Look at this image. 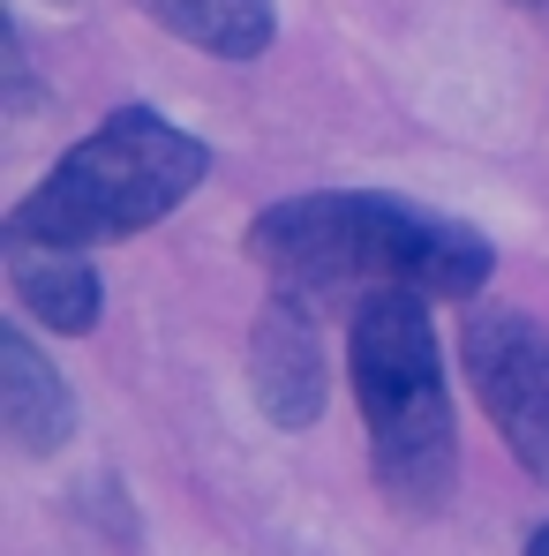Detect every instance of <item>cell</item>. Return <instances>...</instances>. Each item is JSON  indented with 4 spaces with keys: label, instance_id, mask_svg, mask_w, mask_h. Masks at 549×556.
<instances>
[{
    "label": "cell",
    "instance_id": "52a82bcc",
    "mask_svg": "<svg viewBox=\"0 0 549 556\" xmlns=\"http://www.w3.org/2000/svg\"><path fill=\"white\" fill-rule=\"evenodd\" d=\"M8 286L61 339H84V331H98V316H105V286L91 271V249H61V241L8 233Z\"/></svg>",
    "mask_w": 549,
    "mask_h": 556
},
{
    "label": "cell",
    "instance_id": "9c48e42d",
    "mask_svg": "<svg viewBox=\"0 0 549 556\" xmlns=\"http://www.w3.org/2000/svg\"><path fill=\"white\" fill-rule=\"evenodd\" d=\"M520 556H549V519L535 527V534H527V549H520Z\"/></svg>",
    "mask_w": 549,
    "mask_h": 556
},
{
    "label": "cell",
    "instance_id": "6da1fadb",
    "mask_svg": "<svg viewBox=\"0 0 549 556\" xmlns=\"http://www.w3.org/2000/svg\"><path fill=\"white\" fill-rule=\"evenodd\" d=\"M249 264L301 301H332V293L474 301L497 271V249L452 211H429L384 188H316V195H286L257 211Z\"/></svg>",
    "mask_w": 549,
    "mask_h": 556
},
{
    "label": "cell",
    "instance_id": "30bf717a",
    "mask_svg": "<svg viewBox=\"0 0 549 556\" xmlns=\"http://www.w3.org/2000/svg\"><path fill=\"white\" fill-rule=\"evenodd\" d=\"M512 8H527V15H542V23H549V0H512Z\"/></svg>",
    "mask_w": 549,
    "mask_h": 556
},
{
    "label": "cell",
    "instance_id": "ba28073f",
    "mask_svg": "<svg viewBox=\"0 0 549 556\" xmlns=\"http://www.w3.org/2000/svg\"><path fill=\"white\" fill-rule=\"evenodd\" d=\"M166 38L211 61H257L278 38V0H136Z\"/></svg>",
    "mask_w": 549,
    "mask_h": 556
},
{
    "label": "cell",
    "instance_id": "3957f363",
    "mask_svg": "<svg viewBox=\"0 0 549 556\" xmlns=\"http://www.w3.org/2000/svg\"><path fill=\"white\" fill-rule=\"evenodd\" d=\"M211 174L203 136L166 121L159 105H121L105 113L84 143L61 151V166L8 211V233L61 241V249H105L136 241L159 218H174Z\"/></svg>",
    "mask_w": 549,
    "mask_h": 556
},
{
    "label": "cell",
    "instance_id": "7a4b0ae2",
    "mask_svg": "<svg viewBox=\"0 0 549 556\" xmlns=\"http://www.w3.org/2000/svg\"><path fill=\"white\" fill-rule=\"evenodd\" d=\"M347 376L362 406L369 473L391 511L437 519L459 481V421L452 376L429 324V293H369L347 324Z\"/></svg>",
    "mask_w": 549,
    "mask_h": 556
},
{
    "label": "cell",
    "instance_id": "8992f818",
    "mask_svg": "<svg viewBox=\"0 0 549 556\" xmlns=\"http://www.w3.org/2000/svg\"><path fill=\"white\" fill-rule=\"evenodd\" d=\"M0 437L23 459H53L76 437V391L38 354V339L15 324H0Z\"/></svg>",
    "mask_w": 549,
    "mask_h": 556
},
{
    "label": "cell",
    "instance_id": "5b68a950",
    "mask_svg": "<svg viewBox=\"0 0 549 556\" xmlns=\"http://www.w3.org/2000/svg\"><path fill=\"white\" fill-rule=\"evenodd\" d=\"M249 383H257L264 421H278V429H309L324 414V346H316V324H309L301 293L264 301L257 339H249Z\"/></svg>",
    "mask_w": 549,
    "mask_h": 556
},
{
    "label": "cell",
    "instance_id": "277c9868",
    "mask_svg": "<svg viewBox=\"0 0 549 556\" xmlns=\"http://www.w3.org/2000/svg\"><path fill=\"white\" fill-rule=\"evenodd\" d=\"M459 362L512 459L549 489V324L520 308H474L459 324Z\"/></svg>",
    "mask_w": 549,
    "mask_h": 556
}]
</instances>
